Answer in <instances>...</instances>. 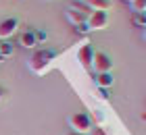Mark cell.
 Listing matches in <instances>:
<instances>
[{
  "instance_id": "6da1fadb",
  "label": "cell",
  "mask_w": 146,
  "mask_h": 135,
  "mask_svg": "<svg viewBox=\"0 0 146 135\" xmlns=\"http://www.w3.org/2000/svg\"><path fill=\"white\" fill-rule=\"evenodd\" d=\"M69 127H71L73 133L88 135L96 125H94V121H92L90 114H86V112H75V114H71V117H69Z\"/></svg>"
},
{
  "instance_id": "7a4b0ae2",
  "label": "cell",
  "mask_w": 146,
  "mask_h": 135,
  "mask_svg": "<svg viewBox=\"0 0 146 135\" xmlns=\"http://www.w3.org/2000/svg\"><path fill=\"white\" fill-rule=\"evenodd\" d=\"M54 56H56L54 50H36L31 54V58H29V69L34 73H44Z\"/></svg>"
},
{
  "instance_id": "3957f363",
  "label": "cell",
  "mask_w": 146,
  "mask_h": 135,
  "mask_svg": "<svg viewBox=\"0 0 146 135\" xmlns=\"http://www.w3.org/2000/svg\"><path fill=\"white\" fill-rule=\"evenodd\" d=\"M86 25H88L90 31H98V29H104L109 25V13L107 11H92L88 19H86Z\"/></svg>"
},
{
  "instance_id": "277c9868",
  "label": "cell",
  "mask_w": 146,
  "mask_h": 135,
  "mask_svg": "<svg viewBox=\"0 0 146 135\" xmlns=\"http://www.w3.org/2000/svg\"><path fill=\"white\" fill-rule=\"evenodd\" d=\"M92 69L96 71V75L98 73H111L113 69V60L109 54H104V52H94V58H92Z\"/></svg>"
},
{
  "instance_id": "5b68a950",
  "label": "cell",
  "mask_w": 146,
  "mask_h": 135,
  "mask_svg": "<svg viewBox=\"0 0 146 135\" xmlns=\"http://www.w3.org/2000/svg\"><path fill=\"white\" fill-rule=\"evenodd\" d=\"M17 27H19V21L15 17H9V19H4V21H0V42H4V40H9L11 36H15Z\"/></svg>"
},
{
  "instance_id": "8992f818",
  "label": "cell",
  "mask_w": 146,
  "mask_h": 135,
  "mask_svg": "<svg viewBox=\"0 0 146 135\" xmlns=\"http://www.w3.org/2000/svg\"><path fill=\"white\" fill-rule=\"evenodd\" d=\"M65 17H67V21H69L73 27L86 23V19H88V15H86V13H82L75 4H73V6H67V11H65Z\"/></svg>"
},
{
  "instance_id": "52a82bcc",
  "label": "cell",
  "mask_w": 146,
  "mask_h": 135,
  "mask_svg": "<svg viewBox=\"0 0 146 135\" xmlns=\"http://www.w3.org/2000/svg\"><path fill=\"white\" fill-rule=\"evenodd\" d=\"M92 58H94V48L90 44H84L82 48L77 50V60L79 65L86 67V69H92Z\"/></svg>"
},
{
  "instance_id": "ba28073f",
  "label": "cell",
  "mask_w": 146,
  "mask_h": 135,
  "mask_svg": "<svg viewBox=\"0 0 146 135\" xmlns=\"http://www.w3.org/2000/svg\"><path fill=\"white\" fill-rule=\"evenodd\" d=\"M19 44H21V48H36L38 42H36V36H34V31H23L21 36H19Z\"/></svg>"
},
{
  "instance_id": "9c48e42d",
  "label": "cell",
  "mask_w": 146,
  "mask_h": 135,
  "mask_svg": "<svg viewBox=\"0 0 146 135\" xmlns=\"http://www.w3.org/2000/svg\"><path fill=\"white\" fill-rule=\"evenodd\" d=\"M82 2L88 6L90 11H109L111 9L109 0H82Z\"/></svg>"
},
{
  "instance_id": "30bf717a",
  "label": "cell",
  "mask_w": 146,
  "mask_h": 135,
  "mask_svg": "<svg viewBox=\"0 0 146 135\" xmlns=\"http://www.w3.org/2000/svg\"><path fill=\"white\" fill-rule=\"evenodd\" d=\"M113 75L111 73H98L96 75V85L98 87H104V90H111V85H113Z\"/></svg>"
},
{
  "instance_id": "8fae6325",
  "label": "cell",
  "mask_w": 146,
  "mask_h": 135,
  "mask_svg": "<svg viewBox=\"0 0 146 135\" xmlns=\"http://www.w3.org/2000/svg\"><path fill=\"white\" fill-rule=\"evenodd\" d=\"M13 52H15V46H13L9 40H4V42H0V56L2 58H9L13 56Z\"/></svg>"
},
{
  "instance_id": "7c38bea8",
  "label": "cell",
  "mask_w": 146,
  "mask_h": 135,
  "mask_svg": "<svg viewBox=\"0 0 146 135\" xmlns=\"http://www.w3.org/2000/svg\"><path fill=\"white\" fill-rule=\"evenodd\" d=\"M129 9H131L134 15H138V13H146V0H131Z\"/></svg>"
},
{
  "instance_id": "4fadbf2b",
  "label": "cell",
  "mask_w": 146,
  "mask_h": 135,
  "mask_svg": "<svg viewBox=\"0 0 146 135\" xmlns=\"http://www.w3.org/2000/svg\"><path fill=\"white\" fill-rule=\"evenodd\" d=\"M131 23L136 27H146V13H138V15H131Z\"/></svg>"
},
{
  "instance_id": "5bb4252c",
  "label": "cell",
  "mask_w": 146,
  "mask_h": 135,
  "mask_svg": "<svg viewBox=\"0 0 146 135\" xmlns=\"http://www.w3.org/2000/svg\"><path fill=\"white\" fill-rule=\"evenodd\" d=\"M34 36H36V42H38V44H44L46 40H48V33H46L44 29H36Z\"/></svg>"
},
{
  "instance_id": "9a60e30c",
  "label": "cell",
  "mask_w": 146,
  "mask_h": 135,
  "mask_svg": "<svg viewBox=\"0 0 146 135\" xmlns=\"http://www.w3.org/2000/svg\"><path fill=\"white\" fill-rule=\"evenodd\" d=\"M98 96H100L102 100H107L111 96V90H104V87H98Z\"/></svg>"
},
{
  "instance_id": "2e32d148",
  "label": "cell",
  "mask_w": 146,
  "mask_h": 135,
  "mask_svg": "<svg viewBox=\"0 0 146 135\" xmlns=\"http://www.w3.org/2000/svg\"><path fill=\"white\" fill-rule=\"evenodd\" d=\"M75 29H77V33H90V29H88V25H86V23H82V25H77Z\"/></svg>"
},
{
  "instance_id": "e0dca14e",
  "label": "cell",
  "mask_w": 146,
  "mask_h": 135,
  "mask_svg": "<svg viewBox=\"0 0 146 135\" xmlns=\"http://www.w3.org/2000/svg\"><path fill=\"white\" fill-rule=\"evenodd\" d=\"M88 135H107V133L102 131V127H94V129H92Z\"/></svg>"
},
{
  "instance_id": "ac0fdd59",
  "label": "cell",
  "mask_w": 146,
  "mask_h": 135,
  "mask_svg": "<svg viewBox=\"0 0 146 135\" xmlns=\"http://www.w3.org/2000/svg\"><path fill=\"white\" fill-rule=\"evenodd\" d=\"M142 38H144V42H146V27L142 29Z\"/></svg>"
},
{
  "instance_id": "d6986e66",
  "label": "cell",
  "mask_w": 146,
  "mask_h": 135,
  "mask_svg": "<svg viewBox=\"0 0 146 135\" xmlns=\"http://www.w3.org/2000/svg\"><path fill=\"white\" fill-rule=\"evenodd\" d=\"M2 98H4V90L0 87V100H2Z\"/></svg>"
},
{
  "instance_id": "ffe728a7",
  "label": "cell",
  "mask_w": 146,
  "mask_h": 135,
  "mask_svg": "<svg viewBox=\"0 0 146 135\" xmlns=\"http://www.w3.org/2000/svg\"><path fill=\"white\" fill-rule=\"evenodd\" d=\"M142 121H146V112H144V114H142Z\"/></svg>"
},
{
  "instance_id": "44dd1931",
  "label": "cell",
  "mask_w": 146,
  "mask_h": 135,
  "mask_svg": "<svg viewBox=\"0 0 146 135\" xmlns=\"http://www.w3.org/2000/svg\"><path fill=\"white\" fill-rule=\"evenodd\" d=\"M121 2H127V4H129V2H131V0H121Z\"/></svg>"
},
{
  "instance_id": "7402d4cb",
  "label": "cell",
  "mask_w": 146,
  "mask_h": 135,
  "mask_svg": "<svg viewBox=\"0 0 146 135\" xmlns=\"http://www.w3.org/2000/svg\"><path fill=\"white\" fill-rule=\"evenodd\" d=\"M69 135H79V133H73V131H71V133H69Z\"/></svg>"
}]
</instances>
